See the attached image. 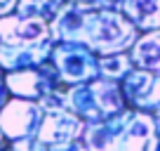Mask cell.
<instances>
[{"instance_id":"6da1fadb","label":"cell","mask_w":160,"mask_h":151,"mask_svg":"<svg viewBox=\"0 0 160 151\" xmlns=\"http://www.w3.org/2000/svg\"><path fill=\"white\" fill-rule=\"evenodd\" d=\"M50 26L57 43H78L99 57L130 52L141 35L120 10H94L80 3H71Z\"/></svg>"},{"instance_id":"7a4b0ae2","label":"cell","mask_w":160,"mask_h":151,"mask_svg":"<svg viewBox=\"0 0 160 151\" xmlns=\"http://www.w3.org/2000/svg\"><path fill=\"white\" fill-rule=\"evenodd\" d=\"M57 40L45 19L7 14L0 19V69L19 71L50 61Z\"/></svg>"},{"instance_id":"3957f363","label":"cell","mask_w":160,"mask_h":151,"mask_svg":"<svg viewBox=\"0 0 160 151\" xmlns=\"http://www.w3.org/2000/svg\"><path fill=\"white\" fill-rule=\"evenodd\" d=\"M158 135L153 113L127 106L115 116L85 128L82 142L90 151H148L151 139Z\"/></svg>"},{"instance_id":"277c9868","label":"cell","mask_w":160,"mask_h":151,"mask_svg":"<svg viewBox=\"0 0 160 151\" xmlns=\"http://www.w3.org/2000/svg\"><path fill=\"white\" fill-rule=\"evenodd\" d=\"M64 104L71 113L82 118L87 125L101 123L127 109L120 83L106 81V78H94L90 83L68 85V87L64 85Z\"/></svg>"},{"instance_id":"5b68a950","label":"cell","mask_w":160,"mask_h":151,"mask_svg":"<svg viewBox=\"0 0 160 151\" xmlns=\"http://www.w3.org/2000/svg\"><path fill=\"white\" fill-rule=\"evenodd\" d=\"M50 61L59 73L61 85H80L99 78V55L78 43H57Z\"/></svg>"},{"instance_id":"8992f818","label":"cell","mask_w":160,"mask_h":151,"mask_svg":"<svg viewBox=\"0 0 160 151\" xmlns=\"http://www.w3.org/2000/svg\"><path fill=\"white\" fill-rule=\"evenodd\" d=\"M59 85H61V81H59V73H57L52 61H45V64H40V66H31V69L5 71L7 95L19 97V99L42 102Z\"/></svg>"},{"instance_id":"52a82bcc","label":"cell","mask_w":160,"mask_h":151,"mask_svg":"<svg viewBox=\"0 0 160 151\" xmlns=\"http://www.w3.org/2000/svg\"><path fill=\"white\" fill-rule=\"evenodd\" d=\"M42 121H45V109L40 106V102L10 97L0 109V130L5 132L7 142L38 137Z\"/></svg>"},{"instance_id":"ba28073f","label":"cell","mask_w":160,"mask_h":151,"mask_svg":"<svg viewBox=\"0 0 160 151\" xmlns=\"http://www.w3.org/2000/svg\"><path fill=\"white\" fill-rule=\"evenodd\" d=\"M120 87H122V95H125V102L130 109L153 113L160 106V73L134 69L125 76Z\"/></svg>"},{"instance_id":"9c48e42d","label":"cell","mask_w":160,"mask_h":151,"mask_svg":"<svg viewBox=\"0 0 160 151\" xmlns=\"http://www.w3.org/2000/svg\"><path fill=\"white\" fill-rule=\"evenodd\" d=\"M87 123L82 118H78L75 113H71L68 109H50L45 111V121L38 132V139L45 142L47 146L54 144H66V142L82 139Z\"/></svg>"},{"instance_id":"30bf717a","label":"cell","mask_w":160,"mask_h":151,"mask_svg":"<svg viewBox=\"0 0 160 151\" xmlns=\"http://www.w3.org/2000/svg\"><path fill=\"white\" fill-rule=\"evenodd\" d=\"M130 57H132L137 69H146V71H153V73H160V29L141 33L137 38V43L132 45Z\"/></svg>"},{"instance_id":"8fae6325","label":"cell","mask_w":160,"mask_h":151,"mask_svg":"<svg viewBox=\"0 0 160 151\" xmlns=\"http://www.w3.org/2000/svg\"><path fill=\"white\" fill-rule=\"evenodd\" d=\"M122 14L139 29V33L160 29V0H125Z\"/></svg>"},{"instance_id":"7c38bea8","label":"cell","mask_w":160,"mask_h":151,"mask_svg":"<svg viewBox=\"0 0 160 151\" xmlns=\"http://www.w3.org/2000/svg\"><path fill=\"white\" fill-rule=\"evenodd\" d=\"M73 0H19L17 3V14L21 17H35V19L54 21Z\"/></svg>"},{"instance_id":"4fadbf2b","label":"cell","mask_w":160,"mask_h":151,"mask_svg":"<svg viewBox=\"0 0 160 151\" xmlns=\"http://www.w3.org/2000/svg\"><path fill=\"white\" fill-rule=\"evenodd\" d=\"M134 61H132L130 52H115V55H104L99 57V78H106V81H115L122 83L125 76L130 71H134Z\"/></svg>"},{"instance_id":"5bb4252c","label":"cell","mask_w":160,"mask_h":151,"mask_svg":"<svg viewBox=\"0 0 160 151\" xmlns=\"http://www.w3.org/2000/svg\"><path fill=\"white\" fill-rule=\"evenodd\" d=\"M0 151H50V146L45 142H40L38 137L31 139H17V142H7Z\"/></svg>"},{"instance_id":"9a60e30c","label":"cell","mask_w":160,"mask_h":151,"mask_svg":"<svg viewBox=\"0 0 160 151\" xmlns=\"http://www.w3.org/2000/svg\"><path fill=\"white\" fill-rule=\"evenodd\" d=\"M73 3L94 7V10H120L122 12V3H125V0H73Z\"/></svg>"},{"instance_id":"2e32d148","label":"cell","mask_w":160,"mask_h":151,"mask_svg":"<svg viewBox=\"0 0 160 151\" xmlns=\"http://www.w3.org/2000/svg\"><path fill=\"white\" fill-rule=\"evenodd\" d=\"M50 151H90L85 146L82 139H75V142H66V144H54L50 146Z\"/></svg>"},{"instance_id":"e0dca14e","label":"cell","mask_w":160,"mask_h":151,"mask_svg":"<svg viewBox=\"0 0 160 151\" xmlns=\"http://www.w3.org/2000/svg\"><path fill=\"white\" fill-rule=\"evenodd\" d=\"M17 3L19 0H0V19L7 14H14L17 12Z\"/></svg>"},{"instance_id":"ac0fdd59","label":"cell","mask_w":160,"mask_h":151,"mask_svg":"<svg viewBox=\"0 0 160 151\" xmlns=\"http://www.w3.org/2000/svg\"><path fill=\"white\" fill-rule=\"evenodd\" d=\"M7 99H10V95H7V87H5V71L0 69V109L5 106Z\"/></svg>"},{"instance_id":"d6986e66","label":"cell","mask_w":160,"mask_h":151,"mask_svg":"<svg viewBox=\"0 0 160 151\" xmlns=\"http://www.w3.org/2000/svg\"><path fill=\"white\" fill-rule=\"evenodd\" d=\"M148 151H160V135H155L148 144Z\"/></svg>"},{"instance_id":"ffe728a7","label":"cell","mask_w":160,"mask_h":151,"mask_svg":"<svg viewBox=\"0 0 160 151\" xmlns=\"http://www.w3.org/2000/svg\"><path fill=\"white\" fill-rule=\"evenodd\" d=\"M153 118H155V128H158V135H160V106L153 111Z\"/></svg>"},{"instance_id":"44dd1931","label":"cell","mask_w":160,"mask_h":151,"mask_svg":"<svg viewBox=\"0 0 160 151\" xmlns=\"http://www.w3.org/2000/svg\"><path fill=\"white\" fill-rule=\"evenodd\" d=\"M5 144H7V137H5V132L0 130V149H2V146H5Z\"/></svg>"}]
</instances>
